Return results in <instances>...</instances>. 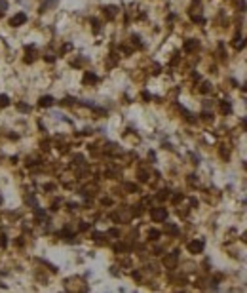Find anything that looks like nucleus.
Returning <instances> with one entry per match:
<instances>
[{
  "instance_id": "1",
  "label": "nucleus",
  "mask_w": 247,
  "mask_h": 293,
  "mask_svg": "<svg viewBox=\"0 0 247 293\" xmlns=\"http://www.w3.org/2000/svg\"><path fill=\"white\" fill-rule=\"evenodd\" d=\"M25 21H27V15L23 14V11H19V14H15L14 17L10 19V25H11V27H21Z\"/></svg>"
},
{
  "instance_id": "2",
  "label": "nucleus",
  "mask_w": 247,
  "mask_h": 293,
  "mask_svg": "<svg viewBox=\"0 0 247 293\" xmlns=\"http://www.w3.org/2000/svg\"><path fill=\"white\" fill-rule=\"evenodd\" d=\"M38 105H40V107H51V105H53V97H48V95H44V97L38 99Z\"/></svg>"
},
{
  "instance_id": "3",
  "label": "nucleus",
  "mask_w": 247,
  "mask_h": 293,
  "mask_svg": "<svg viewBox=\"0 0 247 293\" xmlns=\"http://www.w3.org/2000/svg\"><path fill=\"white\" fill-rule=\"evenodd\" d=\"M152 219H154V221L165 219V211H164V210H154V211H152Z\"/></svg>"
},
{
  "instance_id": "4",
  "label": "nucleus",
  "mask_w": 247,
  "mask_h": 293,
  "mask_svg": "<svg viewBox=\"0 0 247 293\" xmlns=\"http://www.w3.org/2000/svg\"><path fill=\"white\" fill-rule=\"evenodd\" d=\"M25 204L27 206H31V207H38V204H36V198L32 194H27L25 196Z\"/></svg>"
},
{
  "instance_id": "5",
  "label": "nucleus",
  "mask_w": 247,
  "mask_h": 293,
  "mask_svg": "<svg viewBox=\"0 0 247 293\" xmlns=\"http://www.w3.org/2000/svg\"><path fill=\"white\" fill-rule=\"evenodd\" d=\"M188 250L194 251V253H200V251H201V244L200 242H190L188 244Z\"/></svg>"
},
{
  "instance_id": "6",
  "label": "nucleus",
  "mask_w": 247,
  "mask_h": 293,
  "mask_svg": "<svg viewBox=\"0 0 247 293\" xmlns=\"http://www.w3.org/2000/svg\"><path fill=\"white\" fill-rule=\"evenodd\" d=\"M10 105V97L6 93H0V107H8Z\"/></svg>"
},
{
  "instance_id": "7",
  "label": "nucleus",
  "mask_w": 247,
  "mask_h": 293,
  "mask_svg": "<svg viewBox=\"0 0 247 293\" xmlns=\"http://www.w3.org/2000/svg\"><path fill=\"white\" fill-rule=\"evenodd\" d=\"M17 110H21V112H29V110H31V107L27 105V103H19V105H17Z\"/></svg>"
},
{
  "instance_id": "8",
  "label": "nucleus",
  "mask_w": 247,
  "mask_h": 293,
  "mask_svg": "<svg viewBox=\"0 0 247 293\" xmlns=\"http://www.w3.org/2000/svg\"><path fill=\"white\" fill-rule=\"evenodd\" d=\"M0 238H2V240H0V247H6V236H0Z\"/></svg>"
},
{
  "instance_id": "9",
  "label": "nucleus",
  "mask_w": 247,
  "mask_h": 293,
  "mask_svg": "<svg viewBox=\"0 0 247 293\" xmlns=\"http://www.w3.org/2000/svg\"><path fill=\"white\" fill-rule=\"evenodd\" d=\"M6 8H8V2L6 0H0V10H6Z\"/></svg>"
},
{
  "instance_id": "10",
  "label": "nucleus",
  "mask_w": 247,
  "mask_h": 293,
  "mask_svg": "<svg viewBox=\"0 0 247 293\" xmlns=\"http://www.w3.org/2000/svg\"><path fill=\"white\" fill-rule=\"evenodd\" d=\"M0 204H2V198H0Z\"/></svg>"
}]
</instances>
